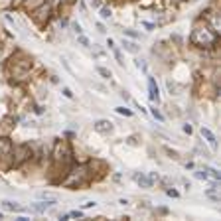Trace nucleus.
Wrapping results in <instances>:
<instances>
[{
	"instance_id": "obj_1",
	"label": "nucleus",
	"mask_w": 221,
	"mask_h": 221,
	"mask_svg": "<svg viewBox=\"0 0 221 221\" xmlns=\"http://www.w3.org/2000/svg\"><path fill=\"white\" fill-rule=\"evenodd\" d=\"M95 130L97 132H101V134H109V132H113V123L111 121H97L95 123Z\"/></svg>"
},
{
	"instance_id": "obj_2",
	"label": "nucleus",
	"mask_w": 221,
	"mask_h": 221,
	"mask_svg": "<svg viewBox=\"0 0 221 221\" xmlns=\"http://www.w3.org/2000/svg\"><path fill=\"white\" fill-rule=\"evenodd\" d=\"M202 136L205 138V140H207L209 142V146H211V148H217V138H215V134L213 132H211V130L209 128H205V126H202Z\"/></svg>"
},
{
	"instance_id": "obj_3",
	"label": "nucleus",
	"mask_w": 221,
	"mask_h": 221,
	"mask_svg": "<svg viewBox=\"0 0 221 221\" xmlns=\"http://www.w3.org/2000/svg\"><path fill=\"white\" fill-rule=\"evenodd\" d=\"M148 91H150V99L158 103L160 101V95H158V85L154 83V77H148Z\"/></svg>"
},
{
	"instance_id": "obj_4",
	"label": "nucleus",
	"mask_w": 221,
	"mask_h": 221,
	"mask_svg": "<svg viewBox=\"0 0 221 221\" xmlns=\"http://www.w3.org/2000/svg\"><path fill=\"white\" fill-rule=\"evenodd\" d=\"M107 46H109L111 50H113V53H115V57H117L118 65H124V57H123V53H121V52L117 50V46H115V42H113V39H109V42H107Z\"/></svg>"
},
{
	"instance_id": "obj_5",
	"label": "nucleus",
	"mask_w": 221,
	"mask_h": 221,
	"mask_svg": "<svg viewBox=\"0 0 221 221\" xmlns=\"http://www.w3.org/2000/svg\"><path fill=\"white\" fill-rule=\"evenodd\" d=\"M134 180H136L138 184H140V186H146V188H150V186H152V178H144V176H134Z\"/></svg>"
},
{
	"instance_id": "obj_6",
	"label": "nucleus",
	"mask_w": 221,
	"mask_h": 221,
	"mask_svg": "<svg viewBox=\"0 0 221 221\" xmlns=\"http://www.w3.org/2000/svg\"><path fill=\"white\" fill-rule=\"evenodd\" d=\"M123 46H124V50L130 52V53H138V52H140V47H138L136 44H132V42H124Z\"/></svg>"
},
{
	"instance_id": "obj_7",
	"label": "nucleus",
	"mask_w": 221,
	"mask_h": 221,
	"mask_svg": "<svg viewBox=\"0 0 221 221\" xmlns=\"http://www.w3.org/2000/svg\"><path fill=\"white\" fill-rule=\"evenodd\" d=\"M2 205H4L6 209H10V211H22V207L16 205V203H12V202H2Z\"/></svg>"
},
{
	"instance_id": "obj_8",
	"label": "nucleus",
	"mask_w": 221,
	"mask_h": 221,
	"mask_svg": "<svg viewBox=\"0 0 221 221\" xmlns=\"http://www.w3.org/2000/svg\"><path fill=\"white\" fill-rule=\"evenodd\" d=\"M111 16H113V12H111L109 8H101V18L103 20H111Z\"/></svg>"
},
{
	"instance_id": "obj_9",
	"label": "nucleus",
	"mask_w": 221,
	"mask_h": 221,
	"mask_svg": "<svg viewBox=\"0 0 221 221\" xmlns=\"http://www.w3.org/2000/svg\"><path fill=\"white\" fill-rule=\"evenodd\" d=\"M115 111H117L118 115H124V117H130V115H132V113H130L128 109H124V107H117Z\"/></svg>"
},
{
	"instance_id": "obj_10",
	"label": "nucleus",
	"mask_w": 221,
	"mask_h": 221,
	"mask_svg": "<svg viewBox=\"0 0 221 221\" xmlns=\"http://www.w3.org/2000/svg\"><path fill=\"white\" fill-rule=\"evenodd\" d=\"M152 115H154V117H156L158 121H160V123H162V121H164V115H162V113H160V111H158V109H152Z\"/></svg>"
},
{
	"instance_id": "obj_11",
	"label": "nucleus",
	"mask_w": 221,
	"mask_h": 221,
	"mask_svg": "<svg viewBox=\"0 0 221 221\" xmlns=\"http://www.w3.org/2000/svg\"><path fill=\"white\" fill-rule=\"evenodd\" d=\"M97 71L101 73V75H103V77H107V79L111 77V71H107V69H105V67H97Z\"/></svg>"
},
{
	"instance_id": "obj_12",
	"label": "nucleus",
	"mask_w": 221,
	"mask_h": 221,
	"mask_svg": "<svg viewBox=\"0 0 221 221\" xmlns=\"http://www.w3.org/2000/svg\"><path fill=\"white\" fill-rule=\"evenodd\" d=\"M207 172H209V176H211V178H215V180H219V172H217V170H213V168H207Z\"/></svg>"
},
{
	"instance_id": "obj_13",
	"label": "nucleus",
	"mask_w": 221,
	"mask_h": 221,
	"mask_svg": "<svg viewBox=\"0 0 221 221\" xmlns=\"http://www.w3.org/2000/svg\"><path fill=\"white\" fill-rule=\"evenodd\" d=\"M79 42H81V44H83V46H85V47H89V39L85 38L83 34H81V36H79Z\"/></svg>"
},
{
	"instance_id": "obj_14",
	"label": "nucleus",
	"mask_w": 221,
	"mask_h": 221,
	"mask_svg": "<svg viewBox=\"0 0 221 221\" xmlns=\"http://www.w3.org/2000/svg\"><path fill=\"white\" fill-rule=\"evenodd\" d=\"M195 178H199V180H207V174H205V172H195Z\"/></svg>"
},
{
	"instance_id": "obj_15",
	"label": "nucleus",
	"mask_w": 221,
	"mask_h": 221,
	"mask_svg": "<svg viewBox=\"0 0 221 221\" xmlns=\"http://www.w3.org/2000/svg\"><path fill=\"white\" fill-rule=\"evenodd\" d=\"M73 30H75V34H77V36H81V34H83V30H81V26H79V24H73Z\"/></svg>"
},
{
	"instance_id": "obj_16",
	"label": "nucleus",
	"mask_w": 221,
	"mask_h": 221,
	"mask_svg": "<svg viewBox=\"0 0 221 221\" xmlns=\"http://www.w3.org/2000/svg\"><path fill=\"white\" fill-rule=\"evenodd\" d=\"M67 217H83L81 211H71V213H67Z\"/></svg>"
},
{
	"instance_id": "obj_17",
	"label": "nucleus",
	"mask_w": 221,
	"mask_h": 221,
	"mask_svg": "<svg viewBox=\"0 0 221 221\" xmlns=\"http://www.w3.org/2000/svg\"><path fill=\"white\" fill-rule=\"evenodd\" d=\"M63 95H65V97H67V99H71V97H73V93L69 91V89H67V87H65V89H63Z\"/></svg>"
},
{
	"instance_id": "obj_18",
	"label": "nucleus",
	"mask_w": 221,
	"mask_h": 221,
	"mask_svg": "<svg viewBox=\"0 0 221 221\" xmlns=\"http://www.w3.org/2000/svg\"><path fill=\"white\" fill-rule=\"evenodd\" d=\"M168 195H174V197H178V192H174V189H168Z\"/></svg>"
}]
</instances>
